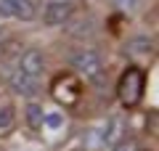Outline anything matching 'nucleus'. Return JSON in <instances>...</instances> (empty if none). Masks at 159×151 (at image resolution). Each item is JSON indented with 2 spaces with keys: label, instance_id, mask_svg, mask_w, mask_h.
Returning <instances> with one entry per match:
<instances>
[{
  "label": "nucleus",
  "instance_id": "nucleus-7",
  "mask_svg": "<svg viewBox=\"0 0 159 151\" xmlns=\"http://www.w3.org/2000/svg\"><path fill=\"white\" fill-rule=\"evenodd\" d=\"M11 90L13 93H19V95H27V98H32V95H37V90H40V85H37V80L34 77H27V74H21L16 69V72L11 74Z\"/></svg>",
  "mask_w": 159,
  "mask_h": 151
},
{
  "label": "nucleus",
  "instance_id": "nucleus-1",
  "mask_svg": "<svg viewBox=\"0 0 159 151\" xmlns=\"http://www.w3.org/2000/svg\"><path fill=\"white\" fill-rule=\"evenodd\" d=\"M143 90H146V72L141 66H127L119 77L117 85V95H119V103L127 109L138 106L143 98Z\"/></svg>",
  "mask_w": 159,
  "mask_h": 151
},
{
  "label": "nucleus",
  "instance_id": "nucleus-17",
  "mask_svg": "<svg viewBox=\"0 0 159 151\" xmlns=\"http://www.w3.org/2000/svg\"><path fill=\"white\" fill-rule=\"evenodd\" d=\"M0 40H3V32H0Z\"/></svg>",
  "mask_w": 159,
  "mask_h": 151
},
{
  "label": "nucleus",
  "instance_id": "nucleus-12",
  "mask_svg": "<svg viewBox=\"0 0 159 151\" xmlns=\"http://www.w3.org/2000/svg\"><path fill=\"white\" fill-rule=\"evenodd\" d=\"M117 8H122V11H133V8H138V0H111Z\"/></svg>",
  "mask_w": 159,
  "mask_h": 151
},
{
  "label": "nucleus",
  "instance_id": "nucleus-5",
  "mask_svg": "<svg viewBox=\"0 0 159 151\" xmlns=\"http://www.w3.org/2000/svg\"><path fill=\"white\" fill-rule=\"evenodd\" d=\"M0 8H3L6 16L21 19V21H29V19H34V13H37L34 0H0Z\"/></svg>",
  "mask_w": 159,
  "mask_h": 151
},
{
  "label": "nucleus",
  "instance_id": "nucleus-6",
  "mask_svg": "<svg viewBox=\"0 0 159 151\" xmlns=\"http://www.w3.org/2000/svg\"><path fill=\"white\" fill-rule=\"evenodd\" d=\"M45 69V58H43V53H40L37 48H29L21 53V58H19V72L27 74V77H40V72Z\"/></svg>",
  "mask_w": 159,
  "mask_h": 151
},
{
  "label": "nucleus",
  "instance_id": "nucleus-3",
  "mask_svg": "<svg viewBox=\"0 0 159 151\" xmlns=\"http://www.w3.org/2000/svg\"><path fill=\"white\" fill-rule=\"evenodd\" d=\"M51 93H53V98H56L58 103H64V106H74V103L82 98V82H80L72 72H61V74L53 77Z\"/></svg>",
  "mask_w": 159,
  "mask_h": 151
},
{
  "label": "nucleus",
  "instance_id": "nucleus-16",
  "mask_svg": "<svg viewBox=\"0 0 159 151\" xmlns=\"http://www.w3.org/2000/svg\"><path fill=\"white\" fill-rule=\"evenodd\" d=\"M0 19H6V13H3V8H0Z\"/></svg>",
  "mask_w": 159,
  "mask_h": 151
},
{
  "label": "nucleus",
  "instance_id": "nucleus-2",
  "mask_svg": "<svg viewBox=\"0 0 159 151\" xmlns=\"http://www.w3.org/2000/svg\"><path fill=\"white\" fill-rule=\"evenodd\" d=\"M72 69H77V72L85 80H90L93 85H103L106 82L103 61H101V56H98L96 50H90V48H82V50H77V53L72 56Z\"/></svg>",
  "mask_w": 159,
  "mask_h": 151
},
{
  "label": "nucleus",
  "instance_id": "nucleus-15",
  "mask_svg": "<svg viewBox=\"0 0 159 151\" xmlns=\"http://www.w3.org/2000/svg\"><path fill=\"white\" fill-rule=\"evenodd\" d=\"M114 151H133V140H122V143H119Z\"/></svg>",
  "mask_w": 159,
  "mask_h": 151
},
{
  "label": "nucleus",
  "instance_id": "nucleus-14",
  "mask_svg": "<svg viewBox=\"0 0 159 151\" xmlns=\"http://www.w3.org/2000/svg\"><path fill=\"white\" fill-rule=\"evenodd\" d=\"M43 122H45L48 127H58V125H61V114H48Z\"/></svg>",
  "mask_w": 159,
  "mask_h": 151
},
{
  "label": "nucleus",
  "instance_id": "nucleus-11",
  "mask_svg": "<svg viewBox=\"0 0 159 151\" xmlns=\"http://www.w3.org/2000/svg\"><path fill=\"white\" fill-rule=\"evenodd\" d=\"M43 119H45V112H43V106L40 103H27V122H29V127H43Z\"/></svg>",
  "mask_w": 159,
  "mask_h": 151
},
{
  "label": "nucleus",
  "instance_id": "nucleus-10",
  "mask_svg": "<svg viewBox=\"0 0 159 151\" xmlns=\"http://www.w3.org/2000/svg\"><path fill=\"white\" fill-rule=\"evenodd\" d=\"M119 130H122V122L111 117V119L106 122V127H103L101 143H103V146H111V143H117V140H119Z\"/></svg>",
  "mask_w": 159,
  "mask_h": 151
},
{
  "label": "nucleus",
  "instance_id": "nucleus-8",
  "mask_svg": "<svg viewBox=\"0 0 159 151\" xmlns=\"http://www.w3.org/2000/svg\"><path fill=\"white\" fill-rule=\"evenodd\" d=\"M66 32L72 34V37H90L93 34V19H77V21H72L66 27Z\"/></svg>",
  "mask_w": 159,
  "mask_h": 151
},
{
  "label": "nucleus",
  "instance_id": "nucleus-9",
  "mask_svg": "<svg viewBox=\"0 0 159 151\" xmlns=\"http://www.w3.org/2000/svg\"><path fill=\"white\" fill-rule=\"evenodd\" d=\"M125 50H127V53H151V50H154V40L146 37V34L133 37V40H127Z\"/></svg>",
  "mask_w": 159,
  "mask_h": 151
},
{
  "label": "nucleus",
  "instance_id": "nucleus-4",
  "mask_svg": "<svg viewBox=\"0 0 159 151\" xmlns=\"http://www.w3.org/2000/svg\"><path fill=\"white\" fill-rule=\"evenodd\" d=\"M72 16H74V3L72 0H51V3L43 8V24H45V27L69 24Z\"/></svg>",
  "mask_w": 159,
  "mask_h": 151
},
{
  "label": "nucleus",
  "instance_id": "nucleus-13",
  "mask_svg": "<svg viewBox=\"0 0 159 151\" xmlns=\"http://www.w3.org/2000/svg\"><path fill=\"white\" fill-rule=\"evenodd\" d=\"M11 119H13V114L8 112V109H0V130L8 127V125H11Z\"/></svg>",
  "mask_w": 159,
  "mask_h": 151
}]
</instances>
